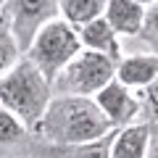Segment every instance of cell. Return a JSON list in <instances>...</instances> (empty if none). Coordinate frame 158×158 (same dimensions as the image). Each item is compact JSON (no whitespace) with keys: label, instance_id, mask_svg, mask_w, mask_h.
Here are the masks:
<instances>
[{"label":"cell","instance_id":"obj_1","mask_svg":"<svg viewBox=\"0 0 158 158\" xmlns=\"http://www.w3.org/2000/svg\"><path fill=\"white\" fill-rule=\"evenodd\" d=\"M113 132V124L100 111L90 95H53L42 118L34 127V140L69 145V142H90Z\"/></svg>","mask_w":158,"mask_h":158},{"label":"cell","instance_id":"obj_2","mask_svg":"<svg viewBox=\"0 0 158 158\" xmlns=\"http://www.w3.org/2000/svg\"><path fill=\"white\" fill-rule=\"evenodd\" d=\"M50 98V82L40 74V69L27 56H21L8 71L0 74V106L8 108L29 132H34Z\"/></svg>","mask_w":158,"mask_h":158},{"label":"cell","instance_id":"obj_3","mask_svg":"<svg viewBox=\"0 0 158 158\" xmlns=\"http://www.w3.org/2000/svg\"><path fill=\"white\" fill-rule=\"evenodd\" d=\"M79 50H82V42H79L77 27L58 16V19H53V21H48L45 27L32 37V42H29V48L24 50V56L40 69V74H42L48 82H53V79L58 77V71H61Z\"/></svg>","mask_w":158,"mask_h":158},{"label":"cell","instance_id":"obj_4","mask_svg":"<svg viewBox=\"0 0 158 158\" xmlns=\"http://www.w3.org/2000/svg\"><path fill=\"white\" fill-rule=\"evenodd\" d=\"M116 77V61L95 50H82L58 71L50 82L53 95H95L103 85Z\"/></svg>","mask_w":158,"mask_h":158},{"label":"cell","instance_id":"obj_5","mask_svg":"<svg viewBox=\"0 0 158 158\" xmlns=\"http://www.w3.org/2000/svg\"><path fill=\"white\" fill-rule=\"evenodd\" d=\"M3 11L8 13L11 32L16 37L21 53L29 48L32 37L45 27L48 21L61 16L58 0H3Z\"/></svg>","mask_w":158,"mask_h":158},{"label":"cell","instance_id":"obj_6","mask_svg":"<svg viewBox=\"0 0 158 158\" xmlns=\"http://www.w3.org/2000/svg\"><path fill=\"white\" fill-rule=\"evenodd\" d=\"M92 98H95V103L100 106V111L108 116V121L113 124V129L132 124V121H137V116H140V95H137V90L121 85L116 77H113L108 85H103Z\"/></svg>","mask_w":158,"mask_h":158},{"label":"cell","instance_id":"obj_7","mask_svg":"<svg viewBox=\"0 0 158 158\" xmlns=\"http://www.w3.org/2000/svg\"><path fill=\"white\" fill-rule=\"evenodd\" d=\"M111 137L113 132L98 137V140H90V142H69V145L40 142L32 137L29 158H111Z\"/></svg>","mask_w":158,"mask_h":158},{"label":"cell","instance_id":"obj_8","mask_svg":"<svg viewBox=\"0 0 158 158\" xmlns=\"http://www.w3.org/2000/svg\"><path fill=\"white\" fill-rule=\"evenodd\" d=\"M158 77V53H135L116 61V79L132 90H142Z\"/></svg>","mask_w":158,"mask_h":158},{"label":"cell","instance_id":"obj_9","mask_svg":"<svg viewBox=\"0 0 158 158\" xmlns=\"http://www.w3.org/2000/svg\"><path fill=\"white\" fill-rule=\"evenodd\" d=\"M79 32V42L85 50H95V53H103V56L118 61L121 58V42H118V34L113 32V27L106 21V16H98L92 21L77 27Z\"/></svg>","mask_w":158,"mask_h":158},{"label":"cell","instance_id":"obj_10","mask_svg":"<svg viewBox=\"0 0 158 158\" xmlns=\"http://www.w3.org/2000/svg\"><path fill=\"white\" fill-rule=\"evenodd\" d=\"M150 124L148 121H132L127 127L113 129L111 137V158H145Z\"/></svg>","mask_w":158,"mask_h":158},{"label":"cell","instance_id":"obj_11","mask_svg":"<svg viewBox=\"0 0 158 158\" xmlns=\"http://www.w3.org/2000/svg\"><path fill=\"white\" fill-rule=\"evenodd\" d=\"M103 16L116 34L137 37L142 29V21H145V6H140L137 0H106Z\"/></svg>","mask_w":158,"mask_h":158},{"label":"cell","instance_id":"obj_12","mask_svg":"<svg viewBox=\"0 0 158 158\" xmlns=\"http://www.w3.org/2000/svg\"><path fill=\"white\" fill-rule=\"evenodd\" d=\"M32 137L34 135L8 111V108L0 106V150H13V156L29 158Z\"/></svg>","mask_w":158,"mask_h":158},{"label":"cell","instance_id":"obj_13","mask_svg":"<svg viewBox=\"0 0 158 158\" xmlns=\"http://www.w3.org/2000/svg\"><path fill=\"white\" fill-rule=\"evenodd\" d=\"M58 11H61V19H66L69 24L82 27V24L103 16L106 0H58Z\"/></svg>","mask_w":158,"mask_h":158},{"label":"cell","instance_id":"obj_14","mask_svg":"<svg viewBox=\"0 0 158 158\" xmlns=\"http://www.w3.org/2000/svg\"><path fill=\"white\" fill-rule=\"evenodd\" d=\"M21 56H24V53H21V48H19L16 37H13V32H11L8 13L0 11V74L8 71Z\"/></svg>","mask_w":158,"mask_h":158},{"label":"cell","instance_id":"obj_15","mask_svg":"<svg viewBox=\"0 0 158 158\" xmlns=\"http://www.w3.org/2000/svg\"><path fill=\"white\" fill-rule=\"evenodd\" d=\"M137 95H140V116H137V121L158 124V77L148 87L137 90Z\"/></svg>","mask_w":158,"mask_h":158},{"label":"cell","instance_id":"obj_16","mask_svg":"<svg viewBox=\"0 0 158 158\" xmlns=\"http://www.w3.org/2000/svg\"><path fill=\"white\" fill-rule=\"evenodd\" d=\"M137 37H140L153 53H158V0L145 8V21H142V29H140Z\"/></svg>","mask_w":158,"mask_h":158},{"label":"cell","instance_id":"obj_17","mask_svg":"<svg viewBox=\"0 0 158 158\" xmlns=\"http://www.w3.org/2000/svg\"><path fill=\"white\" fill-rule=\"evenodd\" d=\"M145 158H158V124H150V137H148Z\"/></svg>","mask_w":158,"mask_h":158},{"label":"cell","instance_id":"obj_18","mask_svg":"<svg viewBox=\"0 0 158 158\" xmlns=\"http://www.w3.org/2000/svg\"><path fill=\"white\" fill-rule=\"evenodd\" d=\"M137 3H140V6H145V8H148V6H150V3H156V0H137Z\"/></svg>","mask_w":158,"mask_h":158},{"label":"cell","instance_id":"obj_19","mask_svg":"<svg viewBox=\"0 0 158 158\" xmlns=\"http://www.w3.org/2000/svg\"><path fill=\"white\" fill-rule=\"evenodd\" d=\"M0 158H24V156H0Z\"/></svg>","mask_w":158,"mask_h":158},{"label":"cell","instance_id":"obj_20","mask_svg":"<svg viewBox=\"0 0 158 158\" xmlns=\"http://www.w3.org/2000/svg\"><path fill=\"white\" fill-rule=\"evenodd\" d=\"M0 11H3V0H0Z\"/></svg>","mask_w":158,"mask_h":158}]
</instances>
